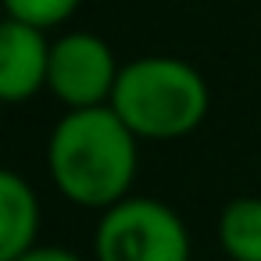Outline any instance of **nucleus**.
Returning <instances> with one entry per match:
<instances>
[{"label": "nucleus", "instance_id": "obj_3", "mask_svg": "<svg viewBox=\"0 0 261 261\" xmlns=\"http://www.w3.org/2000/svg\"><path fill=\"white\" fill-rule=\"evenodd\" d=\"M97 261H190L182 218L150 197H125L97 225Z\"/></svg>", "mask_w": 261, "mask_h": 261}, {"label": "nucleus", "instance_id": "obj_1", "mask_svg": "<svg viewBox=\"0 0 261 261\" xmlns=\"http://www.w3.org/2000/svg\"><path fill=\"white\" fill-rule=\"evenodd\" d=\"M47 165L54 186L72 204L108 211L125 200L136 179V136L111 104L79 108L54 125Z\"/></svg>", "mask_w": 261, "mask_h": 261}, {"label": "nucleus", "instance_id": "obj_2", "mask_svg": "<svg viewBox=\"0 0 261 261\" xmlns=\"http://www.w3.org/2000/svg\"><path fill=\"white\" fill-rule=\"evenodd\" d=\"M204 75L179 58H140L118 72L111 111L136 140H179L207 115Z\"/></svg>", "mask_w": 261, "mask_h": 261}, {"label": "nucleus", "instance_id": "obj_4", "mask_svg": "<svg viewBox=\"0 0 261 261\" xmlns=\"http://www.w3.org/2000/svg\"><path fill=\"white\" fill-rule=\"evenodd\" d=\"M118 72L122 68H118L111 47L93 33H68L50 43L47 90L72 111L111 104Z\"/></svg>", "mask_w": 261, "mask_h": 261}, {"label": "nucleus", "instance_id": "obj_5", "mask_svg": "<svg viewBox=\"0 0 261 261\" xmlns=\"http://www.w3.org/2000/svg\"><path fill=\"white\" fill-rule=\"evenodd\" d=\"M50 43L43 29L4 18L0 22V100L22 104L47 86Z\"/></svg>", "mask_w": 261, "mask_h": 261}, {"label": "nucleus", "instance_id": "obj_9", "mask_svg": "<svg viewBox=\"0 0 261 261\" xmlns=\"http://www.w3.org/2000/svg\"><path fill=\"white\" fill-rule=\"evenodd\" d=\"M18 261H83L79 254L65 250V247H33L29 254H22Z\"/></svg>", "mask_w": 261, "mask_h": 261}, {"label": "nucleus", "instance_id": "obj_8", "mask_svg": "<svg viewBox=\"0 0 261 261\" xmlns=\"http://www.w3.org/2000/svg\"><path fill=\"white\" fill-rule=\"evenodd\" d=\"M79 4H83V0H4V11L15 22H25V25L47 33L50 25L72 18Z\"/></svg>", "mask_w": 261, "mask_h": 261}, {"label": "nucleus", "instance_id": "obj_7", "mask_svg": "<svg viewBox=\"0 0 261 261\" xmlns=\"http://www.w3.org/2000/svg\"><path fill=\"white\" fill-rule=\"evenodd\" d=\"M222 250L232 261H261V197H236L218 218Z\"/></svg>", "mask_w": 261, "mask_h": 261}, {"label": "nucleus", "instance_id": "obj_6", "mask_svg": "<svg viewBox=\"0 0 261 261\" xmlns=\"http://www.w3.org/2000/svg\"><path fill=\"white\" fill-rule=\"evenodd\" d=\"M40 229V204L33 186L0 168V261H18L33 250Z\"/></svg>", "mask_w": 261, "mask_h": 261}]
</instances>
